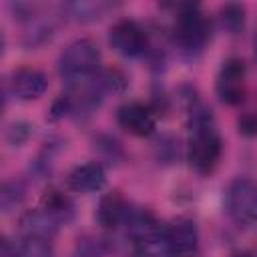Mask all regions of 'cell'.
<instances>
[{"instance_id":"cell-6","label":"cell","mask_w":257,"mask_h":257,"mask_svg":"<svg viewBox=\"0 0 257 257\" xmlns=\"http://www.w3.org/2000/svg\"><path fill=\"white\" fill-rule=\"evenodd\" d=\"M245 78L247 68L241 58H229L223 62L217 74V96L225 104H239L245 98Z\"/></svg>"},{"instance_id":"cell-16","label":"cell","mask_w":257,"mask_h":257,"mask_svg":"<svg viewBox=\"0 0 257 257\" xmlns=\"http://www.w3.org/2000/svg\"><path fill=\"white\" fill-rule=\"evenodd\" d=\"M245 22V8L241 4H227L221 8V24L231 34L239 32Z\"/></svg>"},{"instance_id":"cell-8","label":"cell","mask_w":257,"mask_h":257,"mask_svg":"<svg viewBox=\"0 0 257 257\" xmlns=\"http://www.w3.org/2000/svg\"><path fill=\"white\" fill-rule=\"evenodd\" d=\"M108 42L120 56H139L147 48V34L141 24L124 18L112 24L108 32Z\"/></svg>"},{"instance_id":"cell-14","label":"cell","mask_w":257,"mask_h":257,"mask_svg":"<svg viewBox=\"0 0 257 257\" xmlns=\"http://www.w3.org/2000/svg\"><path fill=\"white\" fill-rule=\"evenodd\" d=\"M40 209H44L50 217H54L60 225L62 223H68L74 215V205L70 201L68 195H64L62 191L58 189H48L44 195H42V205Z\"/></svg>"},{"instance_id":"cell-10","label":"cell","mask_w":257,"mask_h":257,"mask_svg":"<svg viewBox=\"0 0 257 257\" xmlns=\"http://www.w3.org/2000/svg\"><path fill=\"white\" fill-rule=\"evenodd\" d=\"M46 86H48V80H46L44 72H40L38 68H32V66L16 68L10 76V90L20 100H32V98L42 96Z\"/></svg>"},{"instance_id":"cell-23","label":"cell","mask_w":257,"mask_h":257,"mask_svg":"<svg viewBox=\"0 0 257 257\" xmlns=\"http://www.w3.org/2000/svg\"><path fill=\"white\" fill-rule=\"evenodd\" d=\"M231 257H251V255L249 253H233Z\"/></svg>"},{"instance_id":"cell-3","label":"cell","mask_w":257,"mask_h":257,"mask_svg":"<svg viewBox=\"0 0 257 257\" xmlns=\"http://www.w3.org/2000/svg\"><path fill=\"white\" fill-rule=\"evenodd\" d=\"M211 36V24L209 20L195 8V6H183V10L177 16L175 22V42L183 52H199Z\"/></svg>"},{"instance_id":"cell-9","label":"cell","mask_w":257,"mask_h":257,"mask_svg":"<svg viewBox=\"0 0 257 257\" xmlns=\"http://www.w3.org/2000/svg\"><path fill=\"white\" fill-rule=\"evenodd\" d=\"M116 120L120 128L135 137H149L157 126L155 112L143 102H124L116 112Z\"/></svg>"},{"instance_id":"cell-2","label":"cell","mask_w":257,"mask_h":257,"mask_svg":"<svg viewBox=\"0 0 257 257\" xmlns=\"http://www.w3.org/2000/svg\"><path fill=\"white\" fill-rule=\"evenodd\" d=\"M98 62L100 52L96 42L90 38H76L62 50L58 68L68 82H76L94 76L98 70Z\"/></svg>"},{"instance_id":"cell-19","label":"cell","mask_w":257,"mask_h":257,"mask_svg":"<svg viewBox=\"0 0 257 257\" xmlns=\"http://www.w3.org/2000/svg\"><path fill=\"white\" fill-rule=\"evenodd\" d=\"M22 195H24V189L18 183H14V181L12 183H6L2 187V207H4V211H8L12 205L20 203Z\"/></svg>"},{"instance_id":"cell-1","label":"cell","mask_w":257,"mask_h":257,"mask_svg":"<svg viewBox=\"0 0 257 257\" xmlns=\"http://www.w3.org/2000/svg\"><path fill=\"white\" fill-rule=\"evenodd\" d=\"M223 141L215 126L213 114L207 106L199 104L191 110V137H189V163L191 167L207 175L211 173L221 157Z\"/></svg>"},{"instance_id":"cell-4","label":"cell","mask_w":257,"mask_h":257,"mask_svg":"<svg viewBox=\"0 0 257 257\" xmlns=\"http://www.w3.org/2000/svg\"><path fill=\"white\" fill-rule=\"evenodd\" d=\"M227 211L239 223H257V181L235 179L227 189Z\"/></svg>"},{"instance_id":"cell-15","label":"cell","mask_w":257,"mask_h":257,"mask_svg":"<svg viewBox=\"0 0 257 257\" xmlns=\"http://www.w3.org/2000/svg\"><path fill=\"white\" fill-rule=\"evenodd\" d=\"M18 249H20L22 257H52V239L22 235Z\"/></svg>"},{"instance_id":"cell-7","label":"cell","mask_w":257,"mask_h":257,"mask_svg":"<svg viewBox=\"0 0 257 257\" xmlns=\"http://www.w3.org/2000/svg\"><path fill=\"white\" fill-rule=\"evenodd\" d=\"M124 227H126V235L139 247H153L157 243H163L165 225H161L157 217L147 209H131Z\"/></svg>"},{"instance_id":"cell-22","label":"cell","mask_w":257,"mask_h":257,"mask_svg":"<svg viewBox=\"0 0 257 257\" xmlns=\"http://www.w3.org/2000/svg\"><path fill=\"white\" fill-rule=\"evenodd\" d=\"M0 257H22L20 249L16 245H12L8 239H2V245H0Z\"/></svg>"},{"instance_id":"cell-17","label":"cell","mask_w":257,"mask_h":257,"mask_svg":"<svg viewBox=\"0 0 257 257\" xmlns=\"http://www.w3.org/2000/svg\"><path fill=\"white\" fill-rule=\"evenodd\" d=\"M76 257H104V245L100 239L82 237L76 243Z\"/></svg>"},{"instance_id":"cell-21","label":"cell","mask_w":257,"mask_h":257,"mask_svg":"<svg viewBox=\"0 0 257 257\" xmlns=\"http://www.w3.org/2000/svg\"><path fill=\"white\" fill-rule=\"evenodd\" d=\"M167 255H169L167 251H159L157 245H153V247H139L133 257H167Z\"/></svg>"},{"instance_id":"cell-5","label":"cell","mask_w":257,"mask_h":257,"mask_svg":"<svg viewBox=\"0 0 257 257\" xmlns=\"http://www.w3.org/2000/svg\"><path fill=\"white\" fill-rule=\"evenodd\" d=\"M165 251L173 257H193L199 251V233L191 219L179 217L165 225L163 231Z\"/></svg>"},{"instance_id":"cell-20","label":"cell","mask_w":257,"mask_h":257,"mask_svg":"<svg viewBox=\"0 0 257 257\" xmlns=\"http://www.w3.org/2000/svg\"><path fill=\"white\" fill-rule=\"evenodd\" d=\"M239 131L245 135H257V114H245L239 120Z\"/></svg>"},{"instance_id":"cell-18","label":"cell","mask_w":257,"mask_h":257,"mask_svg":"<svg viewBox=\"0 0 257 257\" xmlns=\"http://www.w3.org/2000/svg\"><path fill=\"white\" fill-rule=\"evenodd\" d=\"M72 14L80 20H92V18H100L102 10H106V4H94V2H80V4H72Z\"/></svg>"},{"instance_id":"cell-13","label":"cell","mask_w":257,"mask_h":257,"mask_svg":"<svg viewBox=\"0 0 257 257\" xmlns=\"http://www.w3.org/2000/svg\"><path fill=\"white\" fill-rule=\"evenodd\" d=\"M60 223L50 217L44 209H34V211H26L20 217V231L26 237H44V239H52L58 231Z\"/></svg>"},{"instance_id":"cell-12","label":"cell","mask_w":257,"mask_h":257,"mask_svg":"<svg viewBox=\"0 0 257 257\" xmlns=\"http://www.w3.org/2000/svg\"><path fill=\"white\" fill-rule=\"evenodd\" d=\"M128 211H131V207L124 201V197L118 191H112L100 199L98 209H96V221L104 229H116V227L124 225Z\"/></svg>"},{"instance_id":"cell-11","label":"cell","mask_w":257,"mask_h":257,"mask_svg":"<svg viewBox=\"0 0 257 257\" xmlns=\"http://www.w3.org/2000/svg\"><path fill=\"white\" fill-rule=\"evenodd\" d=\"M104 183H106V173H104V167L100 163H84V165H78L66 177V185L72 191H78V193L98 191V189H102Z\"/></svg>"}]
</instances>
